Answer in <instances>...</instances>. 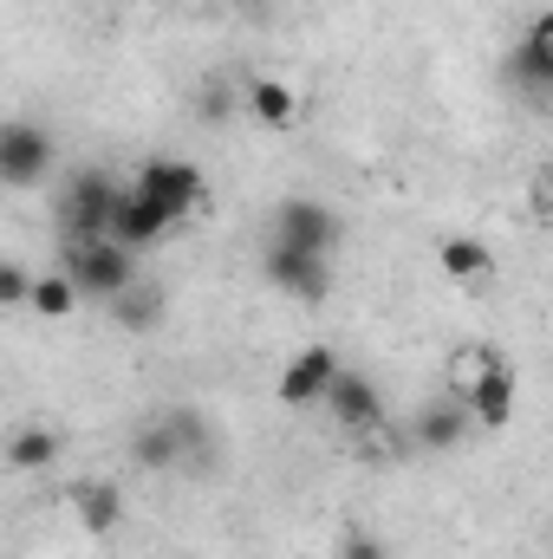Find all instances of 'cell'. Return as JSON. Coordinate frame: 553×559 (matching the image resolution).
Here are the masks:
<instances>
[{
    "instance_id": "1",
    "label": "cell",
    "mask_w": 553,
    "mask_h": 559,
    "mask_svg": "<svg viewBox=\"0 0 553 559\" xmlns=\"http://www.w3.org/2000/svg\"><path fill=\"white\" fill-rule=\"evenodd\" d=\"M59 274L79 286V299H118V293L138 280V254L118 248L111 235H98V241H66V267H59Z\"/></svg>"
},
{
    "instance_id": "2",
    "label": "cell",
    "mask_w": 553,
    "mask_h": 559,
    "mask_svg": "<svg viewBox=\"0 0 553 559\" xmlns=\"http://www.w3.org/2000/svg\"><path fill=\"white\" fill-rule=\"evenodd\" d=\"M59 163V138L39 118H0V189H39Z\"/></svg>"
},
{
    "instance_id": "3",
    "label": "cell",
    "mask_w": 553,
    "mask_h": 559,
    "mask_svg": "<svg viewBox=\"0 0 553 559\" xmlns=\"http://www.w3.org/2000/svg\"><path fill=\"white\" fill-rule=\"evenodd\" d=\"M268 241H286V248H299V254L332 261V254L345 248V222H339V209L319 202V195H286L274 209V235H268Z\"/></svg>"
},
{
    "instance_id": "4",
    "label": "cell",
    "mask_w": 553,
    "mask_h": 559,
    "mask_svg": "<svg viewBox=\"0 0 553 559\" xmlns=\"http://www.w3.org/2000/svg\"><path fill=\"white\" fill-rule=\"evenodd\" d=\"M202 442H209V423L196 417V411H169V417L138 423V436H131V462H138L143 475H163V468L189 462V449H202Z\"/></svg>"
},
{
    "instance_id": "5",
    "label": "cell",
    "mask_w": 553,
    "mask_h": 559,
    "mask_svg": "<svg viewBox=\"0 0 553 559\" xmlns=\"http://www.w3.org/2000/svg\"><path fill=\"white\" fill-rule=\"evenodd\" d=\"M111 202H118V182L105 169H79L59 195V235L66 241H98L105 222H111Z\"/></svg>"
},
{
    "instance_id": "6",
    "label": "cell",
    "mask_w": 553,
    "mask_h": 559,
    "mask_svg": "<svg viewBox=\"0 0 553 559\" xmlns=\"http://www.w3.org/2000/svg\"><path fill=\"white\" fill-rule=\"evenodd\" d=\"M131 189L150 195V202H156L163 215H176V222H189V215L202 209V169H196L189 156H150Z\"/></svg>"
},
{
    "instance_id": "7",
    "label": "cell",
    "mask_w": 553,
    "mask_h": 559,
    "mask_svg": "<svg viewBox=\"0 0 553 559\" xmlns=\"http://www.w3.org/2000/svg\"><path fill=\"white\" fill-rule=\"evenodd\" d=\"M515 391H521L515 365H508L502 352H489V358L475 365V378L462 384V404H469V423H475V429H508V423H515Z\"/></svg>"
},
{
    "instance_id": "8",
    "label": "cell",
    "mask_w": 553,
    "mask_h": 559,
    "mask_svg": "<svg viewBox=\"0 0 553 559\" xmlns=\"http://www.w3.org/2000/svg\"><path fill=\"white\" fill-rule=\"evenodd\" d=\"M261 274H268V286H274V293H286V299H306V306H319V299L332 293V261L299 254V248H286V241H268Z\"/></svg>"
},
{
    "instance_id": "9",
    "label": "cell",
    "mask_w": 553,
    "mask_h": 559,
    "mask_svg": "<svg viewBox=\"0 0 553 559\" xmlns=\"http://www.w3.org/2000/svg\"><path fill=\"white\" fill-rule=\"evenodd\" d=\"M508 79H515V92H528L534 105L553 98V13H534V20H528L521 46L508 52Z\"/></svg>"
},
{
    "instance_id": "10",
    "label": "cell",
    "mask_w": 553,
    "mask_h": 559,
    "mask_svg": "<svg viewBox=\"0 0 553 559\" xmlns=\"http://www.w3.org/2000/svg\"><path fill=\"white\" fill-rule=\"evenodd\" d=\"M326 411H332V423L345 429V436H365V429H378L385 423V397H378V384L365 378V371H345L339 365V378L326 384V397H319Z\"/></svg>"
},
{
    "instance_id": "11",
    "label": "cell",
    "mask_w": 553,
    "mask_h": 559,
    "mask_svg": "<svg viewBox=\"0 0 553 559\" xmlns=\"http://www.w3.org/2000/svg\"><path fill=\"white\" fill-rule=\"evenodd\" d=\"M339 378V352L332 345H299L286 365H280V404H293V411H306V404H319L326 397V384Z\"/></svg>"
},
{
    "instance_id": "12",
    "label": "cell",
    "mask_w": 553,
    "mask_h": 559,
    "mask_svg": "<svg viewBox=\"0 0 553 559\" xmlns=\"http://www.w3.org/2000/svg\"><path fill=\"white\" fill-rule=\"evenodd\" d=\"M169 228H176V215H163V209H156L150 195H138V189H118V202H111V222H105V235H111L118 248H131V254L156 248Z\"/></svg>"
},
{
    "instance_id": "13",
    "label": "cell",
    "mask_w": 553,
    "mask_h": 559,
    "mask_svg": "<svg viewBox=\"0 0 553 559\" xmlns=\"http://www.w3.org/2000/svg\"><path fill=\"white\" fill-rule=\"evenodd\" d=\"M475 423H469V404H462V391H443V397H430L411 423V442L423 455H443V449H456L462 436H469Z\"/></svg>"
},
{
    "instance_id": "14",
    "label": "cell",
    "mask_w": 553,
    "mask_h": 559,
    "mask_svg": "<svg viewBox=\"0 0 553 559\" xmlns=\"http://www.w3.org/2000/svg\"><path fill=\"white\" fill-rule=\"evenodd\" d=\"M72 521L92 534V540H111L125 527V488L92 475V481H72Z\"/></svg>"
},
{
    "instance_id": "15",
    "label": "cell",
    "mask_w": 553,
    "mask_h": 559,
    "mask_svg": "<svg viewBox=\"0 0 553 559\" xmlns=\"http://www.w3.org/2000/svg\"><path fill=\"white\" fill-rule=\"evenodd\" d=\"M436 267L456 280V286L482 293V286L495 280V248H489V241H475V235H443V241H436Z\"/></svg>"
},
{
    "instance_id": "16",
    "label": "cell",
    "mask_w": 553,
    "mask_h": 559,
    "mask_svg": "<svg viewBox=\"0 0 553 559\" xmlns=\"http://www.w3.org/2000/svg\"><path fill=\"white\" fill-rule=\"evenodd\" d=\"M248 118L261 124V131H293V118H299V98H293V85H280V79H248Z\"/></svg>"
},
{
    "instance_id": "17",
    "label": "cell",
    "mask_w": 553,
    "mask_h": 559,
    "mask_svg": "<svg viewBox=\"0 0 553 559\" xmlns=\"http://www.w3.org/2000/svg\"><path fill=\"white\" fill-rule=\"evenodd\" d=\"M59 462V436L46 429V423H20L13 436H7V468H20V475H46Z\"/></svg>"
},
{
    "instance_id": "18",
    "label": "cell",
    "mask_w": 553,
    "mask_h": 559,
    "mask_svg": "<svg viewBox=\"0 0 553 559\" xmlns=\"http://www.w3.org/2000/svg\"><path fill=\"white\" fill-rule=\"evenodd\" d=\"M111 312H118V325H131V332H156L163 325V293L150 286V280H131L118 299H105Z\"/></svg>"
},
{
    "instance_id": "19",
    "label": "cell",
    "mask_w": 553,
    "mask_h": 559,
    "mask_svg": "<svg viewBox=\"0 0 553 559\" xmlns=\"http://www.w3.org/2000/svg\"><path fill=\"white\" fill-rule=\"evenodd\" d=\"M26 306H33L39 319H72V312H79V286H72L66 274H33Z\"/></svg>"
},
{
    "instance_id": "20",
    "label": "cell",
    "mask_w": 553,
    "mask_h": 559,
    "mask_svg": "<svg viewBox=\"0 0 553 559\" xmlns=\"http://www.w3.org/2000/svg\"><path fill=\"white\" fill-rule=\"evenodd\" d=\"M332 559H391V547H385L372 527H345L339 547H332Z\"/></svg>"
},
{
    "instance_id": "21",
    "label": "cell",
    "mask_w": 553,
    "mask_h": 559,
    "mask_svg": "<svg viewBox=\"0 0 553 559\" xmlns=\"http://www.w3.org/2000/svg\"><path fill=\"white\" fill-rule=\"evenodd\" d=\"M26 286H33V274L0 254V306H26Z\"/></svg>"
},
{
    "instance_id": "22",
    "label": "cell",
    "mask_w": 553,
    "mask_h": 559,
    "mask_svg": "<svg viewBox=\"0 0 553 559\" xmlns=\"http://www.w3.org/2000/svg\"><path fill=\"white\" fill-rule=\"evenodd\" d=\"M202 118L222 124V118H228V92H209V98H202Z\"/></svg>"
}]
</instances>
